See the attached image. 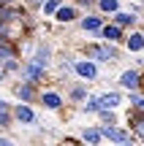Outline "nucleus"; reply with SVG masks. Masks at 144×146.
I'll return each mask as SVG.
<instances>
[{
	"label": "nucleus",
	"instance_id": "obj_19",
	"mask_svg": "<svg viewBox=\"0 0 144 146\" xmlns=\"http://www.w3.org/2000/svg\"><path fill=\"white\" fill-rule=\"evenodd\" d=\"M95 8H98L101 16H114L117 11H123V3H120V0H98Z\"/></svg>",
	"mask_w": 144,
	"mask_h": 146
},
{
	"label": "nucleus",
	"instance_id": "obj_1",
	"mask_svg": "<svg viewBox=\"0 0 144 146\" xmlns=\"http://www.w3.org/2000/svg\"><path fill=\"white\" fill-rule=\"evenodd\" d=\"M84 57L87 60H95L98 65H101V62H114V60L120 57V49H117V43H109V41L87 43V46H84Z\"/></svg>",
	"mask_w": 144,
	"mask_h": 146
},
{
	"label": "nucleus",
	"instance_id": "obj_23",
	"mask_svg": "<svg viewBox=\"0 0 144 146\" xmlns=\"http://www.w3.org/2000/svg\"><path fill=\"white\" fill-rule=\"evenodd\" d=\"M128 106L136 111H144V92L136 89V92H128Z\"/></svg>",
	"mask_w": 144,
	"mask_h": 146
},
{
	"label": "nucleus",
	"instance_id": "obj_2",
	"mask_svg": "<svg viewBox=\"0 0 144 146\" xmlns=\"http://www.w3.org/2000/svg\"><path fill=\"white\" fill-rule=\"evenodd\" d=\"M101 133H103V138H106L109 143H117V146H136V141H139V138L123 125H101Z\"/></svg>",
	"mask_w": 144,
	"mask_h": 146
},
{
	"label": "nucleus",
	"instance_id": "obj_12",
	"mask_svg": "<svg viewBox=\"0 0 144 146\" xmlns=\"http://www.w3.org/2000/svg\"><path fill=\"white\" fill-rule=\"evenodd\" d=\"M79 138L84 141L87 146H103V133H101V125H90V127H82V133H79Z\"/></svg>",
	"mask_w": 144,
	"mask_h": 146
},
{
	"label": "nucleus",
	"instance_id": "obj_13",
	"mask_svg": "<svg viewBox=\"0 0 144 146\" xmlns=\"http://www.w3.org/2000/svg\"><path fill=\"white\" fill-rule=\"evenodd\" d=\"M76 19H79V8H76L74 3H63L60 11L54 14V22H57V25H74Z\"/></svg>",
	"mask_w": 144,
	"mask_h": 146
},
{
	"label": "nucleus",
	"instance_id": "obj_28",
	"mask_svg": "<svg viewBox=\"0 0 144 146\" xmlns=\"http://www.w3.org/2000/svg\"><path fill=\"white\" fill-rule=\"evenodd\" d=\"M5 108H11V106H8V100H3V98H0V111H5Z\"/></svg>",
	"mask_w": 144,
	"mask_h": 146
},
{
	"label": "nucleus",
	"instance_id": "obj_3",
	"mask_svg": "<svg viewBox=\"0 0 144 146\" xmlns=\"http://www.w3.org/2000/svg\"><path fill=\"white\" fill-rule=\"evenodd\" d=\"M117 87L125 89V92H136V89L144 87V68H125L123 73L117 76Z\"/></svg>",
	"mask_w": 144,
	"mask_h": 146
},
{
	"label": "nucleus",
	"instance_id": "obj_32",
	"mask_svg": "<svg viewBox=\"0 0 144 146\" xmlns=\"http://www.w3.org/2000/svg\"><path fill=\"white\" fill-rule=\"evenodd\" d=\"M141 33H144V27H141Z\"/></svg>",
	"mask_w": 144,
	"mask_h": 146
},
{
	"label": "nucleus",
	"instance_id": "obj_20",
	"mask_svg": "<svg viewBox=\"0 0 144 146\" xmlns=\"http://www.w3.org/2000/svg\"><path fill=\"white\" fill-rule=\"evenodd\" d=\"M98 125H120V111L103 108L101 114H98Z\"/></svg>",
	"mask_w": 144,
	"mask_h": 146
},
{
	"label": "nucleus",
	"instance_id": "obj_22",
	"mask_svg": "<svg viewBox=\"0 0 144 146\" xmlns=\"http://www.w3.org/2000/svg\"><path fill=\"white\" fill-rule=\"evenodd\" d=\"M63 3H65V0H44V3H41V14L44 16H54Z\"/></svg>",
	"mask_w": 144,
	"mask_h": 146
},
{
	"label": "nucleus",
	"instance_id": "obj_27",
	"mask_svg": "<svg viewBox=\"0 0 144 146\" xmlns=\"http://www.w3.org/2000/svg\"><path fill=\"white\" fill-rule=\"evenodd\" d=\"M0 146H16V141H14V138H8V135H3V133H0Z\"/></svg>",
	"mask_w": 144,
	"mask_h": 146
},
{
	"label": "nucleus",
	"instance_id": "obj_9",
	"mask_svg": "<svg viewBox=\"0 0 144 146\" xmlns=\"http://www.w3.org/2000/svg\"><path fill=\"white\" fill-rule=\"evenodd\" d=\"M11 111H14V119L19 122V125H25V127H30V125H38V111L33 108L30 103L11 106Z\"/></svg>",
	"mask_w": 144,
	"mask_h": 146
},
{
	"label": "nucleus",
	"instance_id": "obj_8",
	"mask_svg": "<svg viewBox=\"0 0 144 146\" xmlns=\"http://www.w3.org/2000/svg\"><path fill=\"white\" fill-rule=\"evenodd\" d=\"M38 92H41V89H38L35 84H30V81H19L14 87V98L19 100V103H30V106L38 103Z\"/></svg>",
	"mask_w": 144,
	"mask_h": 146
},
{
	"label": "nucleus",
	"instance_id": "obj_16",
	"mask_svg": "<svg viewBox=\"0 0 144 146\" xmlns=\"http://www.w3.org/2000/svg\"><path fill=\"white\" fill-rule=\"evenodd\" d=\"M101 41H109V43H120L125 41V30L120 25H114V22H106L101 30Z\"/></svg>",
	"mask_w": 144,
	"mask_h": 146
},
{
	"label": "nucleus",
	"instance_id": "obj_7",
	"mask_svg": "<svg viewBox=\"0 0 144 146\" xmlns=\"http://www.w3.org/2000/svg\"><path fill=\"white\" fill-rule=\"evenodd\" d=\"M38 103L46 111H63L65 108V98L57 89H41V92H38Z\"/></svg>",
	"mask_w": 144,
	"mask_h": 146
},
{
	"label": "nucleus",
	"instance_id": "obj_11",
	"mask_svg": "<svg viewBox=\"0 0 144 146\" xmlns=\"http://www.w3.org/2000/svg\"><path fill=\"white\" fill-rule=\"evenodd\" d=\"M101 100L106 108H123L125 103H128V92H123V89H106V92H101Z\"/></svg>",
	"mask_w": 144,
	"mask_h": 146
},
{
	"label": "nucleus",
	"instance_id": "obj_10",
	"mask_svg": "<svg viewBox=\"0 0 144 146\" xmlns=\"http://www.w3.org/2000/svg\"><path fill=\"white\" fill-rule=\"evenodd\" d=\"M112 22L114 25H120L123 30H141V19H139V14H133V11H117V14L112 16Z\"/></svg>",
	"mask_w": 144,
	"mask_h": 146
},
{
	"label": "nucleus",
	"instance_id": "obj_24",
	"mask_svg": "<svg viewBox=\"0 0 144 146\" xmlns=\"http://www.w3.org/2000/svg\"><path fill=\"white\" fill-rule=\"evenodd\" d=\"M14 111L11 108H5V111H0V130H11V125H14Z\"/></svg>",
	"mask_w": 144,
	"mask_h": 146
},
{
	"label": "nucleus",
	"instance_id": "obj_4",
	"mask_svg": "<svg viewBox=\"0 0 144 146\" xmlns=\"http://www.w3.org/2000/svg\"><path fill=\"white\" fill-rule=\"evenodd\" d=\"M49 76V68H44L41 62H35V60H27V62H22V70H19V81H30V84H41L44 78Z\"/></svg>",
	"mask_w": 144,
	"mask_h": 146
},
{
	"label": "nucleus",
	"instance_id": "obj_6",
	"mask_svg": "<svg viewBox=\"0 0 144 146\" xmlns=\"http://www.w3.org/2000/svg\"><path fill=\"white\" fill-rule=\"evenodd\" d=\"M74 73L82 78V81H98L101 78V65L95 60H74Z\"/></svg>",
	"mask_w": 144,
	"mask_h": 146
},
{
	"label": "nucleus",
	"instance_id": "obj_26",
	"mask_svg": "<svg viewBox=\"0 0 144 146\" xmlns=\"http://www.w3.org/2000/svg\"><path fill=\"white\" fill-rule=\"evenodd\" d=\"M95 3H98V0H76L74 5H76V8H84V11H87V8H92Z\"/></svg>",
	"mask_w": 144,
	"mask_h": 146
},
{
	"label": "nucleus",
	"instance_id": "obj_5",
	"mask_svg": "<svg viewBox=\"0 0 144 146\" xmlns=\"http://www.w3.org/2000/svg\"><path fill=\"white\" fill-rule=\"evenodd\" d=\"M103 25H106V19H103L101 14H95V11H90V14L79 16V30L84 33V35L101 38V30H103Z\"/></svg>",
	"mask_w": 144,
	"mask_h": 146
},
{
	"label": "nucleus",
	"instance_id": "obj_14",
	"mask_svg": "<svg viewBox=\"0 0 144 146\" xmlns=\"http://www.w3.org/2000/svg\"><path fill=\"white\" fill-rule=\"evenodd\" d=\"M27 60H35V62H41L44 68H49L52 60H54V52H52L49 43H35V49H33V54H30Z\"/></svg>",
	"mask_w": 144,
	"mask_h": 146
},
{
	"label": "nucleus",
	"instance_id": "obj_30",
	"mask_svg": "<svg viewBox=\"0 0 144 146\" xmlns=\"http://www.w3.org/2000/svg\"><path fill=\"white\" fill-rule=\"evenodd\" d=\"M141 14H144V3H141Z\"/></svg>",
	"mask_w": 144,
	"mask_h": 146
},
{
	"label": "nucleus",
	"instance_id": "obj_21",
	"mask_svg": "<svg viewBox=\"0 0 144 146\" xmlns=\"http://www.w3.org/2000/svg\"><path fill=\"white\" fill-rule=\"evenodd\" d=\"M0 70H3L5 76H19V70H22V62H19V57H11V60H5V62L0 65Z\"/></svg>",
	"mask_w": 144,
	"mask_h": 146
},
{
	"label": "nucleus",
	"instance_id": "obj_29",
	"mask_svg": "<svg viewBox=\"0 0 144 146\" xmlns=\"http://www.w3.org/2000/svg\"><path fill=\"white\" fill-rule=\"evenodd\" d=\"M5 78H8V76H5V73H3V70H0V81H5Z\"/></svg>",
	"mask_w": 144,
	"mask_h": 146
},
{
	"label": "nucleus",
	"instance_id": "obj_25",
	"mask_svg": "<svg viewBox=\"0 0 144 146\" xmlns=\"http://www.w3.org/2000/svg\"><path fill=\"white\" fill-rule=\"evenodd\" d=\"M41 3L44 0H22V5H25L27 11H41Z\"/></svg>",
	"mask_w": 144,
	"mask_h": 146
},
{
	"label": "nucleus",
	"instance_id": "obj_15",
	"mask_svg": "<svg viewBox=\"0 0 144 146\" xmlns=\"http://www.w3.org/2000/svg\"><path fill=\"white\" fill-rule=\"evenodd\" d=\"M90 95H92V92L87 89V84H82V81H74V84L68 87V100H71L74 106H84V100L90 98Z\"/></svg>",
	"mask_w": 144,
	"mask_h": 146
},
{
	"label": "nucleus",
	"instance_id": "obj_31",
	"mask_svg": "<svg viewBox=\"0 0 144 146\" xmlns=\"http://www.w3.org/2000/svg\"><path fill=\"white\" fill-rule=\"evenodd\" d=\"M109 146H117V143H109Z\"/></svg>",
	"mask_w": 144,
	"mask_h": 146
},
{
	"label": "nucleus",
	"instance_id": "obj_18",
	"mask_svg": "<svg viewBox=\"0 0 144 146\" xmlns=\"http://www.w3.org/2000/svg\"><path fill=\"white\" fill-rule=\"evenodd\" d=\"M103 108H106V106H103L101 95H90V98L84 100V106H82V111H84V114H90V116H98Z\"/></svg>",
	"mask_w": 144,
	"mask_h": 146
},
{
	"label": "nucleus",
	"instance_id": "obj_17",
	"mask_svg": "<svg viewBox=\"0 0 144 146\" xmlns=\"http://www.w3.org/2000/svg\"><path fill=\"white\" fill-rule=\"evenodd\" d=\"M125 49H128L131 54H141L144 52V33L141 30H128V35H125Z\"/></svg>",
	"mask_w": 144,
	"mask_h": 146
}]
</instances>
